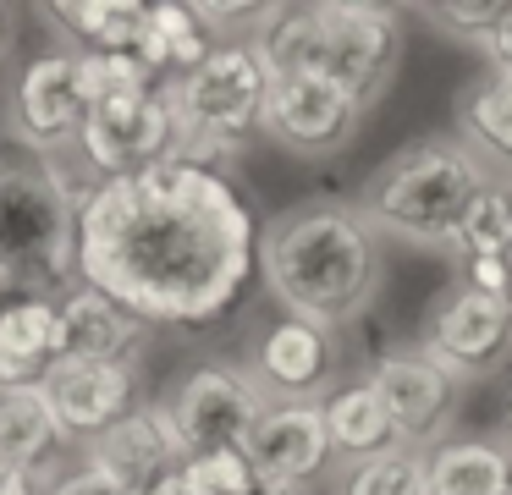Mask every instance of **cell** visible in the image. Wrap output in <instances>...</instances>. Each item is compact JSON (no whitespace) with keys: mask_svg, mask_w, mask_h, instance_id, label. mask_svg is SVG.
<instances>
[{"mask_svg":"<svg viewBox=\"0 0 512 495\" xmlns=\"http://www.w3.org/2000/svg\"><path fill=\"white\" fill-rule=\"evenodd\" d=\"M259 270V226L215 165L160 160L78 198V281L144 325H210Z\"/></svg>","mask_w":512,"mask_h":495,"instance_id":"6da1fadb","label":"cell"},{"mask_svg":"<svg viewBox=\"0 0 512 495\" xmlns=\"http://www.w3.org/2000/svg\"><path fill=\"white\" fill-rule=\"evenodd\" d=\"M259 275L292 319L336 336L375 308L386 242L353 198H303L259 226Z\"/></svg>","mask_w":512,"mask_h":495,"instance_id":"7a4b0ae2","label":"cell"},{"mask_svg":"<svg viewBox=\"0 0 512 495\" xmlns=\"http://www.w3.org/2000/svg\"><path fill=\"white\" fill-rule=\"evenodd\" d=\"M402 11L380 0H303L265 6L248 44L265 55L270 72H309L358 94L369 110L391 88L402 66Z\"/></svg>","mask_w":512,"mask_h":495,"instance_id":"3957f363","label":"cell"},{"mask_svg":"<svg viewBox=\"0 0 512 495\" xmlns=\"http://www.w3.org/2000/svg\"><path fill=\"white\" fill-rule=\"evenodd\" d=\"M490 171L452 138L430 132L402 149H391L358 187V215L380 231V242H408V248H452L468 204Z\"/></svg>","mask_w":512,"mask_h":495,"instance_id":"277c9868","label":"cell"},{"mask_svg":"<svg viewBox=\"0 0 512 495\" xmlns=\"http://www.w3.org/2000/svg\"><path fill=\"white\" fill-rule=\"evenodd\" d=\"M270 83H276V72L248 39L215 44V55L204 66L166 83V105L171 121H177V160H199V165L226 160L254 132H265Z\"/></svg>","mask_w":512,"mask_h":495,"instance_id":"5b68a950","label":"cell"},{"mask_svg":"<svg viewBox=\"0 0 512 495\" xmlns=\"http://www.w3.org/2000/svg\"><path fill=\"white\" fill-rule=\"evenodd\" d=\"M0 275L28 297L78 275V198L45 165H0Z\"/></svg>","mask_w":512,"mask_h":495,"instance_id":"8992f818","label":"cell"},{"mask_svg":"<svg viewBox=\"0 0 512 495\" xmlns=\"http://www.w3.org/2000/svg\"><path fill=\"white\" fill-rule=\"evenodd\" d=\"M413 347L430 352L457 385L496 380V374L512 363V303L452 281V286H441V292L430 297Z\"/></svg>","mask_w":512,"mask_h":495,"instance_id":"52a82bcc","label":"cell"},{"mask_svg":"<svg viewBox=\"0 0 512 495\" xmlns=\"http://www.w3.org/2000/svg\"><path fill=\"white\" fill-rule=\"evenodd\" d=\"M369 105L347 88L309 72H276L265 105V138L287 149L292 160H336L358 143Z\"/></svg>","mask_w":512,"mask_h":495,"instance_id":"ba28073f","label":"cell"},{"mask_svg":"<svg viewBox=\"0 0 512 495\" xmlns=\"http://www.w3.org/2000/svg\"><path fill=\"white\" fill-rule=\"evenodd\" d=\"M265 407L270 402L254 385L248 363H199V369L182 374V385L166 396V413H171V424H177L188 457L243 446Z\"/></svg>","mask_w":512,"mask_h":495,"instance_id":"9c48e42d","label":"cell"},{"mask_svg":"<svg viewBox=\"0 0 512 495\" xmlns=\"http://www.w3.org/2000/svg\"><path fill=\"white\" fill-rule=\"evenodd\" d=\"M375 385V396L386 402L391 424H397L402 446L408 451H435L452 429V413H457V391L463 385L419 347H386L364 374Z\"/></svg>","mask_w":512,"mask_h":495,"instance_id":"30bf717a","label":"cell"},{"mask_svg":"<svg viewBox=\"0 0 512 495\" xmlns=\"http://www.w3.org/2000/svg\"><path fill=\"white\" fill-rule=\"evenodd\" d=\"M78 149L100 171V182L105 176H133V171H149V165L171 160L177 154V121H171L166 88L94 105L89 121H83Z\"/></svg>","mask_w":512,"mask_h":495,"instance_id":"8fae6325","label":"cell"},{"mask_svg":"<svg viewBox=\"0 0 512 495\" xmlns=\"http://www.w3.org/2000/svg\"><path fill=\"white\" fill-rule=\"evenodd\" d=\"M243 451H248V462L265 473L270 490H292V495L336 468L331 429H325L320 402H270L265 413H259V424L248 429Z\"/></svg>","mask_w":512,"mask_h":495,"instance_id":"7c38bea8","label":"cell"},{"mask_svg":"<svg viewBox=\"0 0 512 495\" xmlns=\"http://www.w3.org/2000/svg\"><path fill=\"white\" fill-rule=\"evenodd\" d=\"M248 374L265 391V402H325L336 391V336L281 314L276 325L259 330L254 352H248Z\"/></svg>","mask_w":512,"mask_h":495,"instance_id":"4fadbf2b","label":"cell"},{"mask_svg":"<svg viewBox=\"0 0 512 495\" xmlns=\"http://www.w3.org/2000/svg\"><path fill=\"white\" fill-rule=\"evenodd\" d=\"M89 462L105 468L111 479H122L127 495H144V490H155L160 479H171V473L188 468V446H182L166 402H144V407H133L116 429H105V435L94 440Z\"/></svg>","mask_w":512,"mask_h":495,"instance_id":"5bb4252c","label":"cell"},{"mask_svg":"<svg viewBox=\"0 0 512 495\" xmlns=\"http://www.w3.org/2000/svg\"><path fill=\"white\" fill-rule=\"evenodd\" d=\"M12 116L34 149H56V143H78L83 121H89V99H83V77H78V55L50 50L39 61L23 66L12 94Z\"/></svg>","mask_w":512,"mask_h":495,"instance_id":"9a60e30c","label":"cell"},{"mask_svg":"<svg viewBox=\"0 0 512 495\" xmlns=\"http://www.w3.org/2000/svg\"><path fill=\"white\" fill-rule=\"evenodd\" d=\"M45 396L56 407L67 435L100 440L133 413V363H89V358H61L45 374Z\"/></svg>","mask_w":512,"mask_h":495,"instance_id":"2e32d148","label":"cell"},{"mask_svg":"<svg viewBox=\"0 0 512 495\" xmlns=\"http://www.w3.org/2000/svg\"><path fill=\"white\" fill-rule=\"evenodd\" d=\"M61 314V358H89V363H133L144 347V319H133L122 303H111L94 286H72L56 303Z\"/></svg>","mask_w":512,"mask_h":495,"instance_id":"e0dca14e","label":"cell"},{"mask_svg":"<svg viewBox=\"0 0 512 495\" xmlns=\"http://www.w3.org/2000/svg\"><path fill=\"white\" fill-rule=\"evenodd\" d=\"M452 138L485 165L490 176H512V77L479 72L463 83L452 105Z\"/></svg>","mask_w":512,"mask_h":495,"instance_id":"ac0fdd59","label":"cell"},{"mask_svg":"<svg viewBox=\"0 0 512 495\" xmlns=\"http://www.w3.org/2000/svg\"><path fill=\"white\" fill-rule=\"evenodd\" d=\"M424 495H512V446L501 435H446L424 451Z\"/></svg>","mask_w":512,"mask_h":495,"instance_id":"d6986e66","label":"cell"},{"mask_svg":"<svg viewBox=\"0 0 512 495\" xmlns=\"http://www.w3.org/2000/svg\"><path fill=\"white\" fill-rule=\"evenodd\" d=\"M61 363V314L50 297H12L0 308V385H45Z\"/></svg>","mask_w":512,"mask_h":495,"instance_id":"ffe728a7","label":"cell"},{"mask_svg":"<svg viewBox=\"0 0 512 495\" xmlns=\"http://www.w3.org/2000/svg\"><path fill=\"white\" fill-rule=\"evenodd\" d=\"M320 407H325V429H331L336 468H342V462H369V457H386V451H402L397 424H391L386 402L375 396L369 380L336 385Z\"/></svg>","mask_w":512,"mask_h":495,"instance_id":"44dd1931","label":"cell"},{"mask_svg":"<svg viewBox=\"0 0 512 495\" xmlns=\"http://www.w3.org/2000/svg\"><path fill=\"white\" fill-rule=\"evenodd\" d=\"M215 44L221 39L210 33V22L199 17L193 0H155V6H149V22H144L138 55H144V66L160 77V83H177V77H188L193 66L210 61Z\"/></svg>","mask_w":512,"mask_h":495,"instance_id":"7402d4cb","label":"cell"},{"mask_svg":"<svg viewBox=\"0 0 512 495\" xmlns=\"http://www.w3.org/2000/svg\"><path fill=\"white\" fill-rule=\"evenodd\" d=\"M67 440L45 385H0V468L28 473Z\"/></svg>","mask_w":512,"mask_h":495,"instance_id":"603a6c76","label":"cell"},{"mask_svg":"<svg viewBox=\"0 0 512 495\" xmlns=\"http://www.w3.org/2000/svg\"><path fill=\"white\" fill-rule=\"evenodd\" d=\"M56 17L89 44V55H138L149 6L144 0H61Z\"/></svg>","mask_w":512,"mask_h":495,"instance_id":"cb8c5ba5","label":"cell"},{"mask_svg":"<svg viewBox=\"0 0 512 495\" xmlns=\"http://www.w3.org/2000/svg\"><path fill=\"white\" fill-rule=\"evenodd\" d=\"M446 253L457 264L463 259H512V176H490L479 187V198L468 204V215Z\"/></svg>","mask_w":512,"mask_h":495,"instance_id":"d4e9b609","label":"cell"},{"mask_svg":"<svg viewBox=\"0 0 512 495\" xmlns=\"http://www.w3.org/2000/svg\"><path fill=\"white\" fill-rule=\"evenodd\" d=\"M331 495H424V451H386L369 462H342Z\"/></svg>","mask_w":512,"mask_h":495,"instance_id":"484cf974","label":"cell"},{"mask_svg":"<svg viewBox=\"0 0 512 495\" xmlns=\"http://www.w3.org/2000/svg\"><path fill=\"white\" fill-rule=\"evenodd\" d=\"M78 77H83V99L94 105H111V99H133V94H155L166 88L155 72L144 66V55H78Z\"/></svg>","mask_w":512,"mask_h":495,"instance_id":"4316f807","label":"cell"},{"mask_svg":"<svg viewBox=\"0 0 512 495\" xmlns=\"http://www.w3.org/2000/svg\"><path fill=\"white\" fill-rule=\"evenodd\" d=\"M182 479H188V490H193V495H270L265 473H259L254 462H248V451H243V446L188 457Z\"/></svg>","mask_w":512,"mask_h":495,"instance_id":"83f0119b","label":"cell"},{"mask_svg":"<svg viewBox=\"0 0 512 495\" xmlns=\"http://www.w3.org/2000/svg\"><path fill=\"white\" fill-rule=\"evenodd\" d=\"M507 6L512 0H424V6H413V11H419L435 33H446V39L485 50L490 33L501 28V17H507Z\"/></svg>","mask_w":512,"mask_h":495,"instance_id":"f1b7e54d","label":"cell"},{"mask_svg":"<svg viewBox=\"0 0 512 495\" xmlns=\"http://www.w3.org/2000/svg\"><path fill=\"white\" fill-rule=\"evenodd\" d=\"M50 495H127V484L111 479L105 468H94V462H83V468L72 473V479H61Z\"/></svg>","mask_w":512,"mask_h":495,"instance_id":"f546056e","label":"cell"},{"mask_svg":"<svg viewBox=\"0 0 512 495\" xmlns=\"http://www.w3.org/2000/svg\"><path fill=\"white\" fill-rule=\"evenodd\" d=\"M479 55H485V66H490V72H507V77H512V6H507L501 28L490 33V44H485Z\"/></svg>","mask_w":512,"mask_h":495,"instance_id":"4dcf8cb0","label":"cell"},{"mask_svg":"<svg viewBox=\"0 0 512 495\" xmlns=\"http://www.w3.org/2000/svg\"><path fill=\"white\" fill-rule=\"evenodd\" d=\"M0 495H34L28 473H0Z\"/></svg>","mask_w":512,"mask_h":495,"instance_id":"1f68e13d","label":"cell"},{"mask_svg":"<svg viewBox=\"0 0 512 495\" xmlns=\"http://www.w3.org/2000/svg\"><path fill=\"white\" fill-rule=\"evenodd\" d=\"M496 435H501V440H507V446H512V402L501 407V429H496Z\"/></svg>","mask_w":512,"mask_h":495,"instance_id":"d6a6232c","label":"cell"},{"mask_svg":"<svg viewBox=\"0 0 512 495\" xmlns=\"http://www.w3.org/2000/svg\"><path fill=\"white\" fill-rule=\"evenodd\" d=\"M0 44H6V6H0Z\"/></svg>","mask_w":512,"mask_h":495,"instance_id":"836d02e7","label":"cell"},{"mask_svg":"<svg viewBox=\"0 0 512 495\" xmlns=\"http://www.w3.org/2000/svg\"><path fill=\"white\" fill-rule=\"evenodd\" d=\"M270 495H292V490H270Z\"/></svg>","mask_w":512,"mask_h":495,"instance_id":"e575fe53","label":"cell"},{"mask_svg":"<svg viewBox=\"0 0 512 495\" xmlns=\"http://www.w3.org/2000/svg\"><path fill=\"white\" fill-rule=\"evenodd\" d=\"M0 473H6V468H0Z\"/></svg>","mask_w":512,"mask_h":495,"instance_id":"d590c367","label":"cell"}]
</instances>
